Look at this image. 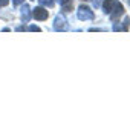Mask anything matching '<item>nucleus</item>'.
<instances>
[{
  "label": "nucleus",
  "instance_id": "nucleus-5",
  "mask_svg": "<svg viewBox=\"0 0 130 130\" xmlns=\"http://www.w3.org/2000/svg\"><path fill=\"white\" fill-rule=\"evenodd\" d=\"M29 17H31L29 8H28L26 5H23V8H22V20H23V23H28V22H29Z\"/></svg>",
  "mask_w": 130,
  "mask_h": 130
},
{
  "label": "nucleus",
  "instance_id": "nucleus-9",
  "mask_svg": "<svg viewBox=\"0 0 130 130\" xmlns=\"http://www.w3.org/2000/svg\"><path fill=\"white\" fill-rule=\"evenodd\" d=\"M8 2H9V0H0V6H5V5H8Z\"/></svg>",
  "mask_w": 130,
  "mask_h": 130
},
{
  "label": "nucleus",
  "instance_id": "nucleus-2",
  "mask_svg": "<svg viewBox=\"0 0 130 130\" xmlns=\"http://www.w3.org/2000/svg\"><path fill=\"white\" fill-rule=\"evenodd\" d=\"M78 19L80 20H92L93 19V11L89 6H80L78 8Z\"/></svg>",
  "mask_w": 130,
  "mask_h": 130
},
{
  "label": "nucleus",
  "instance_id": "nucleus-4",
  "mask_svg": "<svg viewBox=\"0 0 130 130\" xmlns=\"http://www.w3.org/2000/svg\"><path fill=\"white\" fill-rule=\"evenodd\" d=\"M66 28H68V26H66V19H64L63 15H57L54 29H55V31H64Z\"/></svg>",
  "mask_w": 130,
  "mask_h": 130
},
{
  "label": "nucleus",
  "instance_id": "nucleus-3",
  "mask_svg": "<svg viewBox=\"0 0 130 130\" xmlns=\"http://www.w3.org/2000/svg\"><path fill=\"white\" fill-rule=\"evenodd\" d=\"M32 17H34L35 20L43 22V20H46V19L49 17V12H47V9H44L43 6H38V8L32 9Z\"/></svg>",
  "mask_w": 130,
  "mask_h": 130
},
{
  "label": "nucleus",
  "instance_id": "nucleus-6",
  "mask_svg": "<svg viewBox=\"0 0 130 130\" xmlns=\"http://www.w3.org/2000/svg\"><path fill=\"white\" fill-rule=\"evenodd\" d=\"M40 3L41 5H44V6H54V0H40Z\"/></svg>",
  "mask_w": 130,
  "mask_h": 130
},
{
  "label": "nucleus",
  "instance_id": "nucleus-1",
  "mask_svg": "<svg viewBox=\"0 0 130 130\" xmlns=\"http://www.w3.org/2000/svg\"><path fill=\"white\" fill-rule=\"evenodd\" d=\"M103 9L106 14H109L113 20L116 17H121L124 14V6L118 2V0H104L103 3Z\"/></svg>",
  "mask_w": 130,
  "mask_h": 130
},
{
  "label": "nucleus",
  "instance_id": "nucleus-7",
  "mask_svg": "<svg viewBox=\"0 0 130 130\" xmlns=\"http://www.w3.org/2000/svg\"><path fill=\"white\" fill-rule=\"evenodd\" d=\"M71 2H72V0H60V3H61L63 6H64V5H68V3H71Z\"/></svg>",
  "mask_w": 130,
  "mask_h": 130
},
{
  "label": "nucleus",
  "instance_id": "nucleus-8",
  "mask_svg": "<svg viewBox=\"0 0 130 130\" xmlns=\"http://www.w3.org/2000/svg\"><path fill=\"white\" fill-rule=\"evenodd\" d=\"M12 3L17 6V5H22V3H23V0H12Z\"/></svg>",
  "mask_w": 130,
  "mask_h": 130
}]
</instances>
